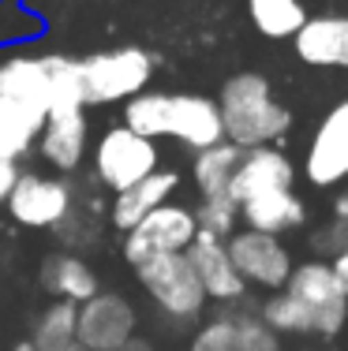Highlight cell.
Masks as SVG:
<instances>
[{"label":"cell","mask_w":348,"mask_h":351,"mask_svg":"<svg viewBox=\"0 0 348 351\" xmlns=\"http://www.w3.org/2000/svg\"><path fill=\"white\" fill-rule=\"evenodd\" d=\"M232 351H281V337L259 314H229Z\"/></svg>","instance_id":"cell-27"},{"label":"cell","mask_w":348,"mask_h":351,"mask_svg":"<svg viewBox=\"0 0 348 351\" xmlns=\"http://www.w3.org/2000/svg\"><path fill=\"white\" fill-rule=\"evenodd\" d=\"M195 221H198V232H210V236L229 239L232 232L240 228V202L232 195L202 198V202L195 206Z\"/></svg>","instance_id":"cell-26"},{"label":"cell","mask_w":348,"mask_h":351,"mask_svg":"<svg viewBox=\"0 0 348 351\" xmlns=\"http://www.w3.org/2000/svg\"><path fill=\"white\" fill-rule=\"evenodd\" d=\"M135 280L143 284L146 299L165 314L172 325H195L206 311V291L195 277V265L187 262V250L180 254H150L131 265Z\"/></svg>","instance_id":"cell-4"},{"label":"cell","mask_w":348,"mask_h":351,"mask_svg":"<svg viewBox=\"0 0 348 351\" xmlns=\"http://www.w3.org/2000/svg\"><path fill=\"white\" fill-rule=\"evenodd\" d=\"M244 149L232 146V142H213L206 149H195L192 157V183L198 191V198H213V195H229L232 172H236V161Z\"/></svg>","instance_id":"cell-20"},{"label":"cell","mask_w":348,"mask_h":351,"mask_svg":"<svg viewBox=\"0 0 348 351\" xmlns=\"http://www.w3.org/2000/svg\"><path fill=\"white\" fill-rule=\"evenodd\" d=\"M285 291L314 314V332H322V337H337L348 325V291L341 288L337 273L329 269V262H322V258L292 265Z\"/></svg>","instance_id":"cell-7"},{"label":"cell","mask_w":348,"mask_h":351,"mask_svg":"<svg viewBox=\"0 0 348 351\" xmlns=\"http://www.w3.org/2000/svg\"><path fill=\"white\" fill-rule=\"evenodd\" d=\"M64 351H86V348H82L79 340H76V344H71V348H64Z\"/></svg>","instance_id":"cell-33"},{"label":"cell","mask_w":348,"mask_h":351,"mask_svg":"<svg viewBox=\"0 0 348 351\" xmlns=\"http://www.w3.org/2000/svg\"><path fill=\"white\" fill-rule=\"evenodd\" d=\"M218 112H221V138L240 149L273 146L288 135L292 112L273 97V82L259 71H236L221 86Z\"/></svg>","instance_id":"cell-2"},{"label":"cell","mask_w":348,"mask_h":351,"mask_svg":"<svg viewBox=\"0 0 348 351\" xmlns=\"http://www.w3.org/2000/svg\"><path fill=\"white\" fill-rule=\"evenodd\" d=\"M8 351H34V348H30V340H15V344L8 348Z\"/></svg>","instance_id":"cell-32"},{"label":"cell","mask_w":348,"mask_h":351,"mask_svg":"<svg viewBox=\"0 0 348 351\" xmlns=\"http://www.w3.org/2000/svg\"><path fill=\"white\" fill-rule=\"evenodd\" d=\"M157 71V56L143 45H116L79 60L82 101L90 105H124L135 94L150 90Z\"/></svg>","instance_id":"cell-3"},{"label":"cell","mask_w":348,"mask_h":351,"mask_svg":"<svg viewBox=\"0 0 348 351\" xmlns=\"http://www.w3.org/2000/svg\"><path fill=\"white\" fill-rule=\"evenodd\" d=\"M90 165H94V183L105 191H124L139 183L143 176L161 169V146L154 138L131 131L128 123H113L90 142Z\"/></svg>","instance_id":"cell-5"},{"label":"cell","mask_w":348,"mask_h":351,"mask_svg":"<svg viewBox=\"0 0 348 351\" xmlns=\"http://www.w3.org/2000/svg\"><path fill=\"white\" fill-rule=\"evenodd\" d=\"M240 221H244V228L266 232V236H285V232H296L308 221V206L292 187H285L240 202Z\"/></svg>","instance_id":"cell-19"},{"label":"cell","mask_w":348,"mask_h":351,"mask_svg":"<svg viewBox=\"0 0 348 351\" xmlns=\"http://www.w3.org/2000/svg\"><path fill=\"white\" fill-rule=\"evenodd\" d=\"M180 191V172L176 169H157L150 176H143L139 183L116 191L113 206H109V224L116 232H131L150 210L172 202V195Z\"/></svg>","instance_id":"cell-16"},{"label":"cell","mask_w":348,"mask_h":351,"mask_svg":"<svg viewBox=\"0 0 348 351\" xmlns=\"http://www.w3.org/2000/svg\"><path fill=\"white\" fill-rule=\"evenodd\" d=\"M34 149L41 161L56 176H76L90 154V120L86 108H68V112H49L38 131Z\"/></svg>","instance_id":"cell-12"},{"label":"cell","mask_w":348,"mask_h":351,"mask_svg":"<svg viewBox=\"0 0 348 351\" xmlns=\"http://www.w3.org/2000/svg\"><path fill=\"white\" fill-rule=\"evenodd\" d=\"M38 280L53 299H68L76 306L102 291V280H97L94 265L79 250H56V254H49L38 269Z\"/></svg>","instance_id":"cell-18"},{"label":"cell","mask_w":348,"mask_h":351,"mask_svg":"<svg viewBox=\"0 0 348 351\" xmlns=\"http://www.w3.org/2000/svg\"><path fill=\"white\" fill-rule=\"evenodd\" d=\"M296 183V165L288 161L285 149L277 146H251L240 154L236 172H232L229 195L236 202H247V198L270 195V191H285Z\"/></svg>","instance_id":"cell-13"},{"label":"cell","mask_w":348,"mask_h":351,"mask_svg":"<svg viewBox=\"0 0 348 351\" xmlns=\"http://www.w3.org/2000/svg\"><path fill=\"white\" fill-rule=\"evenodd\" d=\"M303 176L314 187H337L348 180V97L318 120L303 157Z\"/></svg>","instance_id":"cell-11"},{"label":"cell","mask_w":348,"mask_h":351,"mask_svg":"<svg viewBox=\"0 0 348 351\" xmlns=\"http://www.w3.org/2000/svg\"><path fill=\"white\" fill-rule=\"evenodd\" d=\"M187 262L195 265V277L202 284L206 299H213V303H240L247 295V284L236 273V265H232L229 247L221 236L198 232L192 239V247H187Z\"/></svg>","instance_id":"cell-15"},{"label":"cell","mask_w":348,"mask_h":351,"mask_svg":"<svg viewBox=\"0 0 348 351\" xmlns=\"http://www.w3.org/2000/svg\"><path fill=\"white\" fill-rule=\"evenodd\" d=\"M19 161H12V157H0V206L8 202V195H12L15 180H19Z\"/></svg>","instance_id":"cell-29"},{"label":"cell","mask_w":348,"mask_h":351,"mask_svg":"<svg viewBox=\"0 0 348 351\" xmlns=\"http://www.w3.org/2000/svg\"><path fill=\"white\" fill-rule=\"evenodd\" d=\"M259 317L277 332V337H308V332H314V314L296 295H288L285 288L273 291L266 303H262Z\"/></svg>","instance_id":"cell-24"},{"label":"cell","mask_w":348,"mask_h":351,"mask_svg":"<svg viewBox=\"0 0 348 351\" xmlns=\"http://www.w3.org/2000/svg\"><path fill=\"white\" fill-rule=\"evenodd\" d=\"M76 317L79 306L68 303V299H49L45 311L34 317L30 325V348L34 351H64L76 344Z\"/></svg>","instance_id":"cell-22"},{"label":"cell","mask_w":348,"mask_h":351,"mask_svg":"<svg viewBox=\"0 0 348 351\" xmlns=\"http://www.w3.org/2000/svg\"><path fill=\"white\" fill-rule=\"evenodd\" d=\"M225 247L247 288L255 284L262 291H281L296 265L292 250L281 243V236H266V232H255V228H236L225 239Z\"/></svg>","instance_id":"cell-9"},{"label":"cell","mask_w":348,"mask_h":351,"mask_svg":"<svg viewBox=\"0 0 348 351\" xmlns=\"http://www.w3.org/2000/svg\"><path fill=\"white\" fill-rule=\"evenodd\" d=\"M56 53H12L0 60V94L49 116Z\"/></svg>","instance_id":"cell-14"},{"label":"cell","mask_w":348,"mask_h":351,"mask_svg":"<svg viewBox=\"0 0 348 351\" xmlns=\"http://www.w3.org/2000/svg\"><path fill=\"white\" fill-rule=\"evenodd\" d=\"M41 30H45V23H41L23 0H0V49L4 45H27V41H34Z\"/></svg>","instance_id":"cell-25"},{"label":"cell","mask_w":348,"mask_h":351,"mask_svg":"<svg viewBox=\"0 0 348 351\" xmlns=\"http://www.w3.org/2000/svg\"><path fill=\"white\" fill-rule=\"evenodd\" d=\"M139 332V311L120 291H97L79 303L76 340L86 351H120Z\"/></svg>","instance_id":"cell-10"},{"label":"cell","mask_w":348,"mask_h":351,"mask_svg":"<svg viewBox=\"0 0 348 351\" xmlns=\"http://www.w3.org/2000/svg\"><path fill=\"white\" fill-rule=\"evenodd\" d=\"M292 41L311 68H348V15H308Z\"/></svg>","instance_id":"cell-17"},{"label":"cell","mask_w":348,"mask_h":351,"mask_svg":"<svg viewBox=\"0 0 348 351\" xmlns=\"http://www.w3.org/2000/svg\"><path fill=\"white\" fill-rule=\"evenodd\" d=\"M187 351H232V325L229 314L225 317H213V322L198 325V332L192 337V348Z\"/></svg>","instance_id":"cell-28"},{"label":"cell","mask_w":348,"mask_h":351,"mask_svg":"<svg viewBox=\"0 0 348 351\" xmlns=\"http://www.w3.org/2000/svg\"><path fill=\"white\" fill-rule=\"evenodd\" d=\"M76 206V187L68 176H41V172H19L4 210L19 228L30 232H53Z\"/></svg>","instance_id":"cell-6"},{"label":"cell","mask_w":348,"mask_h":351,"mask_svg":"<svg viewBox=\"0 0 348 351\" xmlns=\"http://www.w3.org/2000/svg\"><path fill=\"white\" fill-rule=\"evenodd\" d=\"M247 15H251L255 30L262 38L281 41V38H292L303 27L308 8H303V0H247Z\"/></svg>","instance_id":"cell-23"},{"label":"cell","mask_w":348,"mask_h":351,"mask_svg":"<svg viewBox=\"0 0 348 351\" xmlns=\"http://www.w3.org/2000/svg\"><path fill=\"white\" fill-rule=\"evenodd\" d=\"M41 123H45V112L27 108V105H19V101L0 94V157L23 161V157L34 149Z\"/></svg>","instance_id":"cell-21"},{"label":"cell","mask_w":348,"mask_h":351,"mask_svg":"<svg viewBox=\"0 0 348 351\" xmlns=\"http://www.w3.org/2000/svg\"><path fill=\"white\" fill-rule=\"evenodd\" d=\"M120 351H157V344H154V340H146V337H139V332H135V337H131V340H128V344H124Z\"/></svg>","instance_id":"cell-31"},{"label":"cell","mask_w":348,"mask_h":351,"mask_svg":"<svg viewBox=\"0 0 348 351\" xmlns=\"http://www.w3.org/2000/svg\"><path fill=\"white\" fill-rule=\"evenodd\" d=\"M131 131L161 142L176 138L180 146L206 149L221 142V112L218 101L206 94H172V90H143L124 101V120Z\"/></svg>","instance_id":"cell-1"},{"label":"cell","mask_w":348,"mask_h":351,"mask_svg":"<svg viewBox=\"0 0 348 351\" xmlns=\"http://www.w3.org/2000/svg\"><path fill=\"white\" fill-rule=\"evenodd\" d=\"M198 236L195 210L184 202H165L150 210L131 232H124V258L128 265L143 262L150 254H180Z\"/></svg>","instance_id":"cell-8"},{"label":"cell","mask_w":348,"mask_h":351,"mask_svg":"<svg viewBox=\"0 0 348 351\" xmlns=\"http://www.w3.org/2000/svg\"><path fill=\"white\" fill-rule=\"evenodd\" d=\"M329 269L337 273V280H341V288L348 291V243L334 250V258H329Z\"/></svg>","instance_id":"cell-30"}]
</instances>
